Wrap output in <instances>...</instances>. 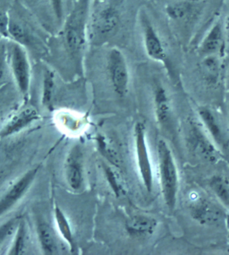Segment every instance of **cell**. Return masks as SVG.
<instances>
[{
  "label": "cell",
  "instance_id": "6da1fadb",
  "mask_svg": "<svg viewBox=\"0 0 229 255\" xmlns=\"http://www.w3.org/2000/svg\"><path fill=\"white\" fill-rule=\"evenodd\" d=\"M158 154L163 196L167 206L174 210L178 190V171L172 151L164 139L158 141Z\"/></svg>",
  "mask_w": 229,
  "mask_h": 255
},
{
  "label": "cell",
  "instance_id": "7a4b0ae2",
  "mask_svg": "<svg viewBox=\"0 0 229 255\" xmlns=\"http://www.w3.org/2000/svg\"><path fill=\"white\" fill-rule=\"evenodd\" d=\"M9 65L19 91L24 97L30 90L31 67L28 54L22 44L12 42L9 51Z\"/></svg>",
  "mask_w": 229,
  "mask_h": 255
},
{
  "label": "cell",
  "instance_id": "3957f363",
  "mask_svg": "<svg viewBox=\"0 0 229 255\" xmlns=\"http://www.w3.org/2000/svg\"><path fill=\"white\" fill-rule=\"evenodd\" d=\"M145 131L146 129L144 124L141 122L137 123L135 126L134 137L137 165L143 184L146 190L151 192L153 188V172L147 149Z\"/></svg>",
  "mask_w": 229,
  "mask_h": 255
},
{
  "label": "cell",
  "instance_id": "277c9868",
  "mask_svg": "<svg viewBox=\"0 0 229 255\" xmlns=\"http://www.w3.org/2000/svg\"><path fill=\"white\" fill-rule=\"evenodd\" d=\"M108 70L114 92L124 96L129 88V71L125 56L117 48H113L109 54Z\"/></svg>",
  "mask_w": 229,
  "mask_h": 255
},
{
  "label": "cell",
  "instance_id": "5b68a950",
  "mask_svg": "<svg viewBox=\"0 0 229 255\" xmlns=\"http://www.w3.org/2000/svg\"><path fill=\"white\" fill-rule=\"evenodd\" d=\"M39 167H36L25 173L7 191L0 199V217L11 209L28 192L34 182Z\"/></svg>",
  "mask_w": 229,
  "mask_h": 255
},
{
  "label": "cell",
  "instance_id": "8992f818",
  "mask_svg": "<svg viewBox=\"0 0 229 255\" xmlns=\"http://www.w3.org/2000/svg\"><path fill=\"white\" fill-rule=\"evenodd\" d=\"M226 38L223 24L220 22L215 23L202 40L200 46V53L203 56H221L225 50Z\"/></svg>",
  "mask_w": 229,
  "mask_h": 255
},
{
  "label": "cell",
  "instance_id": "52a82bcc",
  "mask_svg": "<svg viewBox=\"0 0 229 255\" xmlns=\"http://www.w3.org/2000/svg\"><path fill=\"white\" fill-rule=\"evenodd\" d=\"M39 119V115L34 108L28 106L15 113L0 131V137H6L18 133Z\"/></svg>",
  "mask_w": 229,
  "mask_h": 255
},
{
  "label": "cell",
  "instance_id": "ba28073f",
  "mask_svg": "<svg viewBox=\"0 0 229 255\" xmlns=\"http://www.w3.org/2000/svg\"><path fill=\"white\" fill-rule=\"evenodd\" d=\"M143 40L147 55L156 61H164L166 55L160 37L150 23L143 25Z\"/></svg>",
  "mask_w": 229,
  "mask_h": 255
},
{
  "label": "cell",
  "instance_id": "9c48e42d",
  "mask_svg": "<svg viewBox=\"0 0 229 255\" xmlns=\"http://www.w3.org/2000/svg\"><path fill=\"white\" fill-rule=\"evenodd\" d=\"M190 134L194 145H195L201 154L209 161H216L217 151L203 128L195 123H193L190 128Z\"/></svg>",
  "mask_w": 229,
  "mask_h": 255
},
{
  "label": "cell",
  "instance_id": "30bf717a",
  "mask_svg": "<svg viewBox=\"0 0 229 255\" xmlns=\"http://www.w3.org/2000/svg\"><path fill=\"white\" fill-rule=\"evenodd\" d=\"M119 24L117 11L112 8L103 10L96 17L93 28L99 36H106L113 34Z\"/></svg>",
  "mask_w": 229,
  "mask_h": 255
},
{
  "label": "cell",
  "instance_id": "8fae6325",
  "mask_svg": "<svg viewBox=\"0 0 229 255\" xmlns=\"http://www.w3.org/2000/svg\"><path fill=\"white\" fill-rule=\"evenodd\" d=\"M198 114L201 119L202 124L207 130L208 133L212 137L216 143L221 144L223 141L222 128L217 116L211 109L207 107H200Z\"/></svg>",
  "mask_w": 229,
  "mask_h": 255
},
{
  "label": "cell",
  "instance_id": "7c38bea8",
  "mask_svg": "<svg viewBox=\"0 0 229 255\" xmlns=\"http://www.w3.org/2000/svg\"><path fill=\"white\" fill-rule=\"evenodd\" d=\"M201 70L203 77L209 83H215L220 79L222 72L221 56L211 55L203 56L201 63Z\"/></svg>",
  "mask_w": 229,
  "mask_h": 255
},
{
  "label": "cell",
  "instance_id": "4fadbf2b",
  "mask_svg": "<svg viewBox=\"0 0 229 255\" xmlns=\"http://www.w3.org/2000/svg\"><path fill=\"white\" fill-rule=\"evenodd\" d=\"M27 244H28V230H27L26 223L24 219H20L13 235L12 242L7 255L26 254Z\"/></svg>",
  "mask_w": 229,
  "mask_h": 255
},
{
  "label": "cell",
  "instance_id": "5bb4252c",
  "mask_svg": "<svg viewBox=\"0 0 229 255\" xmlns=\"http://www.w3.org/2000/svg\"><path fill=\"white\" fill-rule=\"evenodd\" d=\"M36 230L38 240L44 254H55L57 252V246L49 226L45 223H40L37 225Z\"/></svg>",
  "mask_w": 229,
  "mask_h": 255
},
{
  "label": "cell",
  "instance_id": "9a60e30c",
  "mask_svg": "<svg viewBox=\"0 0 229 255\" xmlns=\"http://www.w3.org/2000/svg\"><path fill=\"white\" fill-rule=\"evenodd\" d=\"M156 225V220L154 219L143 216H137L130 220L127 227L131 233L143 235L152 233Z\"/></svg>",
  "mask_w": 229,
  "mask_h": 255
},
{
  "label": "cell",
  "instance_id": "2e32d148",
  "mask_svg": "<svg viewBox=\"0 0 229 255\" xmlns=\"http://www.w3.org/2000/svg\"><path fill=\"white\" fill-rule=\"evenodd\" d=\"M67 180L70 186L74 190H77L81 186L83 182V170L78 157H70L67 161Z\"/></svg>",
  "mask_w": 229,
  "mask_h": 255
},
{
  "label": "cell",
  "instance_id": "e0dca14e",
  "mask_svg": "<svg viewBox=\"0 0 229 255\" xmlns=\"http://www.w3.org/2000/svg\"><path fill=\"white\" fill-rule=\"evenodd\" d=\"M54 219H55L56 226L59 233H61L66 242H67L71 251H73L75 249V242H74L71 226L65 214L58 206H56L54 208Z\"/></svg>",
  "mask_w": 229,
  "mask_h": 255
},
{
  "label": "cell",
  "instance_id": "ac0fdd59",
  "mask_svg": "<svg viewBox=\"0 0 229 255\" xmlns=\"http://www.w3.org/2000/svg\"><path fill=\"white\" fill-rule=\"evenodd\" d=\"M155 108L158 122L164 124L168 120L170 115V103L166 91L160 87L157 89L155 94Z\"/></svg>",
  "mask_w": 229,
  "mask_h": 255
},
{
  "label": "cell",
  "instance_id": "d6986e66",
  "mask_svg": "<svg viewBox=\"0 0 229 255\" xmlns=\"http://www.w3.org/2000/svg\"><path fill=\"white\" fill-rule=\"evenodd\" d=\"M199 9V3L195 1H185L171 7L170 13L175 18H189L194 16Z\"/></svg>",
  "mask_w": 229,
  "mask_h": 255
},
{
  "label": "cell",
  "instance_id": "ffe728a7",
  "mask_svg": "<svg viewBox=\"0 0 229 255\" xmlns=\"http://www.w3.org/2000/svg\"><path fill=\"white\" fill-rule=\"evenodd\" d=\"M210 187L217 198L226 206H229V186L221 176H214L210 181Z\"/></svg>",
  "mask_w": 229,
  "mask_h": 255
},
{
  "label": "cell",
  "instance_id": "44dd1931",
  "mask_svg": "<svg viewBox=\"0 0 229 255\" xmlns=\"http://www.w3.org/2000/svg\"><path fill=\"white\" fill-rule=\"evenodd\" d=\"M54 87V74L49 70H46L44 74L42 103L44 106L47 108H50V105H51Z\"/></svg>",
  "mask_w": 229,
  "mask_h": 255
},
{
  "label": "cell",
  "instance_id": "7402d4cb",
  "mask_svg": "<svg viewBox=\"0 0 229 255\" xmlns=\"http://www.w3.org/2000/svg\"><path fill=\"white\" fill-rule=\"evenodd\" d=\"M20 219L21 218L17 217L11 218L0 225V249L10 237H13Z\"/></svg>",
  "mask_w": 229,
  "mask_h": 255
},
{
  "label": "cell",
  "instance_id": "603a6c76",
  "mask_svg": "<svg viewBox=\"0 0 229 255\" xmlns=\"http://www.w3.org/2000/svg\"><path fill=\"white\" fill-rule=\"evenodd\" d=\"M7 31H8V35L14 39L15 42L22 44L23 42L26 40V32L20 24L9 21Z\"/></svg>",
  "mask_w": 229,
  "mask_h": 255
},
{
  "label": "cell",
  "instance_id": "cb8c5ba5",
  "mask_svg": "<svg viewBox=\"0 0 229 255\" xmlns=\"http://www.w3.org/2000/svg\"><path fill=\"white\" fill-rule=\"evenodd\" d=\"M106 172L107 178H108L109 182L111 183L114 192H115L116 194H121L123 188H122V182L119 175L114 169L109 168V167L106 169Z\"/></svg>",
  "mask_w": 229,
  "mask_h": 255
},
{
  "label": "cell",
  "instance_id": "d4e9b609",
  "mask_svg": "<svg viewBox=\"0 0 229 255\" xmlns=\"http://www.w3.org/2000/svg\"><path fill=\"white\" fill-rule=\"evenodd\" d=\"M52 8L58 20L61 21L63 17V0H50Z\"/></svg>",
  "mask_w": 229,
  "mask_h": 255
},
{
  "label": "cell",
  "instance_id": "484cf974",
  "mask_svg": "<svg viewBox=\"0 0 229 255\" xmlns=\"http://www.w3.org/2000/svg\"><path fill=\"white\" fill-rule=\"evenodd\" d=\"M223 26H224L226 37L227 38H229V13L228 15H227L226 19H225V22L224 24H223Z\"/></svg>",
  "mask_w": 229,
  "mask_h": 255
},
{
  "label": "cell",
  "instance_id": "4316f807",
  "mask_svg": "<svg viewBox=\"0 0 229 255\" xmlns=\"http://www.w3.org/2000/svg\"><path fill=\"white\" fill-rule=\"evenodd\" d=\"M227 222H228V226L229 227V216L228 218H227Z\"/></svg>",
  "mask_w": 229,
  "mask_h": 255
},
{
  "label": "cell",
  "instance_id": "83f0119b",
  "mask_svg": "<svg viewBox=\"0 0 229 255\" xmlns=\"http://www.w3.org/2000/svg\"></svg>",
  "mask_w": 229,
  "mask_h": 255
},
{
  "label": "cell",
  "instance_id": "f1b7e54d",
  "mask_svg": "<svg viewBox=\"0 0 229 255\" xmlns=\"http://www.w3.org/2000/svg\"><path fill=\"white\" fill-rule=\"evenodd\" d=\"M95 1H100V0H95Z\"/></svg>",
  "mask_w": 229,
  "mask_h": 255
}]
</instances>
